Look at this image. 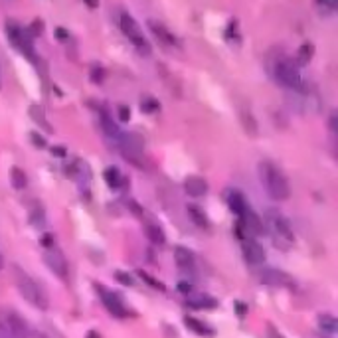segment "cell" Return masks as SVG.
I'll return each instance as SVG.
<instances>
[{"label":"cell","mask_w":338,"mask_h":338,"mask_svg":"<svg viewBox=\"0 0 338 338\" xmlns=\"http://www.w3.org/2000/svg\"><path fill=\"white\" fill-rule=\"evenodd\" d=\"M6 32H8V38L20 54H24L28 59H36V54H34V42H32V36L28 34V30L18 26V24H8L6 26Z\"/></svg>","instance_id":"cell-7"},{"label":"cell","mask_w":338,"mask_h":338,"mask_svg":"<svg viewBox=\"0 0 338 338\" xmlns=\"http://www.w3.org/2000/svg\"><path fill=\"white\" fill-rule=\"evenodd\" d=\"M85 338H101V336H99V334H97L95 330H89V332H87V336H85Z\"/></svg>","instance_id":"cell-39"},{"label":"cell","mask_w":338,"mask_h":338,"mask_svg":"<svg viewBox=\"0 0 338 338\" xmlns=\"http://www.w3.org/2000/svg\"><path fill=\"white\" fill-rule=\"evenodd\" d=\"M314 4L323 14H334L338 8V0H314Z\"/></svg>","instance_id":"cell-27"},{"label":"cell","mask_w":338,"mask_h":338,"mask_svg":"<svg viewBox=\"0 0 338 338\" xmlns=\"http://www.w3.org/2000/svg\"><path fill=\"white\" fill-rule=\"evenodd\" d=\"M178 291H180V293L188 295L192 291V287L188 285V283H186V281H180V283H178Z\"/></svg>","instance_id":"cell-35"},{"label":"cell","mask_w":338,"mask_h":338,"mask_svg":"<svg viewBox=\"0 0 338 338\" xmlns=\"http://www.w3.org/2000/svg\"><path fill=\"white\" fill-rule=\"evenodd\" d=\"M186 305L192 309H216L218 307V301L214 297H208V295H196L186 301Z\"/></svg>","instance_id":"cell-21"},{"label":"cell","mask_w":338,"mask_h":338,"mask_svg":"<svg viewBox=\"0 0 338 338\" xmlns=\"http://www.w3.org/2000/svg\"><path fill=\"white\" fill-rule=\"evenodd\" d=\"M119 119H121V121H129V109H127L125 105L119 107Z\"/></svg>","instance_id":"cell-34"},{"label":"cell","mask_w":338,"mask_h":338,"mask_svg":"<svg viewBox=\"0 0 338 338\" xmlns=\"http://www.w3.org/2000/svg\"><path fill=\"white\" fill-rule=\"evenodd\" d=\"M119 26H121V32L127 36V40L134 46V50L141 56H150V44H148L147 36H145L143 28L139 26V22L131 14L121 12L119 14Z\"/></svg>","instance_id":"cell-6"},{"label":"cell","mask_w":338,"mask_h":338,"mask_svg":"<svg viewBox=\"0 0 338 338\" xmlns=\"http://www.w3.org/2000/svg\"><path fill=\"white\" fill-rule=\"evenodd\" d=\"M241 250H243V257L250 265H261L265 261V250L259 241H255L253 237H241Z\"/></svg>","instance_id":"cell-11"},{"label":"cell","mask_w":338,"mask_h":338,"mask_svg":"<svg viewBox=\"0 0 338 338\" xmlns=\"http://www.w3.org/2000/svg\"><path fill=\"white\" fill-rule=\"evenodd\" d=\"M261 281L265 285H271V287H291L293 285V279L279 269H265L261 273Z\"/></svg>","instance_id":"cell-13"},{"label":"cell","mask_w":338,"mask_h":338,"mask_svg":"<svg viewBox=\"0 0 338 338\" xmlns=\"http://www.w3.org/2000/svg\"><path fill=\"white\" fill-rule=\"evenodd\" d=\"M257 172H259V180H261L263 188L267 190V194H269L273 200L283 202V200H287V198L291 196L289 180L283 174V170H281L279 166H275L273 162H269V161H263L259 164Z\"/></svg>","instance_id":"cell-2"},{"label":"cell","mask_w":338,"mask_h":338,"mask_svg":"<svg viewBox=\"0 0 338 338\" xmlns=\"http://www.w3.org/2000/svg\"><path fill=\"white\" fill-rule=\"evenodd\" d=\"M139 277L145 281V283H148L150 287H154L156 291H164V289H166V287L162 285L161 281H156L154 277H152V275H148V273H145V271H139Z\"/></svg>","instance_id":"cell-28"},{"label":"cell","mask_w":338,"mask_h":338,"mask_svg":"<svg viewBox=\"0 0 338 338\" xmlns=\"http://www.w3.org/2000/svg\"><path fill=\"white\" fill-rule=\"evenodd\" d=\"M12 275H14V283H16V289L20 291V295L28 301L32 307H36V309L40 310H46L50 307V299H48V293L44 291V287L38 283V281H34L30 277L28 273L24 271V269H20L18 265L12 267Z\"/></svg>","instance_id":"cell-3"},{"label":"cell","mask_w":338,"mask_h":338,"mask_svg":"<svg viewBox=\"0 0 338 338\" xmlns=\"http://www.w3.org/2000/svg\"><path fill=\"white\" fill-rule=\"evenodd\" d=\"M30 117H32V121H36V123H38V127H42L44 131H48V132L54 131V129H52V125H50V123H48V119H46L44 109H42V107L32 105V107H30Z\"/></svg>","instance_id":"cell-25"},{"label":"cell","mask_w":338,"mask_h":338,"mask_svg":"<svg viewBox=\"0 0 338 338\" xmlns=\"http://www.w3.org/2000/svg\"><path fill=\"white\" fill-rule=\"evenodd\" d=\"M188 216H190V220L194 221L198 228H202V230H208V228H210V220H208L206 212L200 206H188Z\"/></svg>","instance_id":"cell-24"},{"label":"cell","mask_w":338,"mask_h":338,"mask_svg":"<svg viewBox=\"0 0 338 338\" xmlns=\"http://www.w3.org/2000/svg\"><path fill=\"white\" fill-rule=\"evenodd\" d=\"M156 109H159V103H156L154 99H145V101H143V111H148V113H150V111H156Z\"/></svg>","instance_id":"cell-32"},{"label":"cell","mask_w":338,"mask_h":338,"mask_svg":"<svg viewBox=\"0 0 338 338\" xmlns=\"http://www.w3.org/2000/svg\"><path fill=\"white\" fill-rule=\"evenodd\" d=\"M239 230H243V234H247V235H259L265 232V226H263V221L259 220V216L247 208V210L239 216Z\"/></svg>","instance_id":"cell-12"},{"label":"cell","mask_w":338,"mask_h":338,"mask_svg":"<svg viewBox=\"0 0 338 338\" xmlns=\"http://www.w3.org/2000/svg\"><path fill=\"white\" fill-rule=\"evenodd\" d=\"M10 182H12V186H14L16 190H24L26 188V174H24V170L18 168V166H12L10 168Z\"/></svg>","instance_id":"cell-26"},{"label":"cell","mask_w":338,"mask_h":338,"mask_svg":"<svg viewBox=\"0 0 338 338\" xmlns=\"http://www.w3.org/2000/svg\"><path fill=\"white\" fill-rule=\"evenodd\" d=\"M0 323L6 328V332L10 334V338H30V326L28 323L14 310H2L0 312Z\"/></svg>","instance_id":"cell-8"},{"label":"cell","mask_w":338,"mask_h":338,"mask_svg":"<svg viewBox=\"0 0 338 338\" xmlns=\"http://www.w3.org/2000/svg\"><path fill=\"white\" fill-rule=\"evenodd\" d=\"M42 245H44V247L56 245V243H54V235H44V237H42Z\"/></svg>","instance_id":"cell-36"},{"label":"cell","mask_w":338,"mask_h":338,"mask_svg":"<svg viewBox=\"0 0 338 338\" xmlns=\"http://www.w3.org/2000/svg\"><path fill=\"white\" fill-rule=\"evenodd\" d=\"M184 190H186L188 196L200 198L208 192V182L202 176H188L186 182H184Z\"/></svg>","instance_id":"cell-19"},{"label":"cell","mask_w":338,"mask_h":338,"mask_svg":"<svg viewBox=\"0 0 338 338\" xmlns=\"http://www.w3.org/2000/svg\"><path fill=\"white\" fill-rule=\"evenodd\" d=\"M148 26H150L152 34L156 36V40H159L162 46H168V48H174V46H178V40L172 36V34H170V30L166 28V26H162V24L154 22V20H150V22H148Z\"/></svg>","instance_id":"cell-18"},{"label":"cell","mask_w":338,"mask_h":338,"mask_svg":"<svg viewBox=\"0 0 338 338\" xmlns=\"http://www.w3.org/2000/svg\"><path fill=\"white\" fill-rule=\"evenodd\" d=\"M44 261H46V265H48V269H50L56 277H59L61 281L67 279V271H70V267H67V259H65V255H63V253H61L56 245L46 247Z\"/></svg>","instance_id":"cell-10"},{"label":"cell","mask_w":338,"mask_h":338,"mask_svg":"<svg viewBox=\"0 0 338 338\" xmlns=\"http://www.w3.org/2000/svg\"><path fill=\"white\" fill-rule=\"evenodd\" d=\"M226 200H228V206L230 210L234 212L235 216H241L245 210H247V200H245V196L241 194L239 190H226Z\"/></svg>","instance_id":"cell-15"},{"label":"cell","mask_w":338,"mask_h":338,"mask_svg":"<svg viewBox=\"0 0 338 338\" xmlns=\"http://www.w3.org/2000/svg\"><path fill=\"white\" fill-rule=\"evenodd\" d=\"M2 265H4V259H2V255H0V269H2Z\"/></svg>","instance_id":"cell-40"},{"label":"cell","mask_w":338,"mask_h":338,"mask_svg":"<svg viewBox=\"0 0 338 338\" xmlns=\"http://www.w3.org/2000/svg\"><path fill=\"white\" fill-rule=\"evenodd\" d=\"M101 79H103V70L99 72V70L95 67V70H93V81H95V83H101Z\"/></svg>","instance_id":"cell-38"},{"label":"cell","mask_w":338,"mask_h":338,"mask_svg":"<svg viewBox=\"0 0 338 338\" xmlns=\"http://www.w3.org/2000/svg\"><path fill=\"white\" fill-rule=\"evenodd\" d=\"M310 56H312V46H310V44H305L303 48H301V63L309 61Z\"/></svg>","instance_id":"cell-30"},{"label":"cell","mask_w":338,"mask_h":338,"mask_svg":"<svg viewBox=\"0 0 338 338\" xmlns=\"http://www.w3.org/2000/svg\"><path fill=\"white\" fill-rule=\"evenodd\" d=\"M319 328L323 330L326 336H334L338 330V323H336V317L324 312V314H319Z\"/></svg>","instance_id":"cell-22"},{"label":"cell","mask_w":338,"mask_h":338,"mask_svg":"<svg viewBox=\"0 0 338 338\" xmlns=\"http://www.w3.org/2000/svg\"><path fill=\"white\" fill-rule=\"evenodd\" d=\"M95 289H97V293L101 297V303H103V307L113 317H117V319H127V317H131L132 312L127 307H125V303L121 301V297L117 293H113V291H109L107 287L103 285H95Z\"/></svg>","instance_id":"cell-9"},{"label":"cell","mask_w":338,"mask_h":338,"mask_svg":"<svg viewBox=\"0 0 338 338\" xmlns=\"http://www.w3.org/2000/svg\"><path fill=\"white\" fill-rule=\"evenodd\" d=\"M174 261H176L178 269H182V271L190 273V271H194L196 257H194V253H192L188 247H184V245H178L176 250H174Z\"/></svg>","instance_id":"cell-14"},{"label":"cell","mask_w":338,"mask_h":338,"mask_svg":"<svg viewBox=\"0 0 338 338\" xmlns=\"http://www.w3.org/2000/svg\"><path fill=\"white\" fill-rule=\"evenodd\" d=\"M267 338H285L281 334L277 328H273V326H269V332H267Z\"/></svg>","instance_id":"cell-37"},{"label":"cell","mask_w":338,"mask_h":338,"mask_svg":"<svg viewBox=\"0 0 338 338\" xmlns=\"http://www.w3.org/2000/svg\"><path fill=\"white\" fill-rule=\"evenodd\" d=\"M269 74L271 77L279 83L281 87L291 89V91H297V93H305V79H303V74L299 70V65L295 63L293 59L285 54H273L269 61Z\"/></svg>","instance_id":"cell-1"},{"label":"cell","mask_w":338,"mask_h":338,"mask_svg":"<svg viewBox=\"0 0 338 338\" xmlns=\"http://www.w3.org/2000/svg\"><path fill=\"white\" fill-rule=\"evenodd\" d=\"M99 123H101V131H103V134L111 141V143H115L119 139V134H121V129L117 127V123L111 119V115L107 113V111H101L99 113Z\"/></svg>","instance_id":"cell-17"},{"label":"cell","mask_w":338,"mask_h":338,"mask_svg":"<svg viewBox=\"0 0 338 338\" xmlns=\"http://www.w3.org/2000/svg\"><path fill=\"white\" fill-rule=\"evenodd\" d=\"M30 139H32V143L36 145L38 148H44L46 147V141H44V137L42 134H38V132H32L30 134Z\"/></svg>","instance_id":"cell-31"},{"label":"cell","mask_w":338,"mask_h":338,"mask_svg":"<svg viewBox=\"0 0 338 338\" xmlns=\"http://www.w3.org/2000/svg\"><path fill=\"white\" fill-rule=\"evenodd\" d=\"M115 279H117L121 285H125V287H132V285H134L132 277L131 275H127L125 271H115Z\"/></svg>","instance_id":"cell-29"},{"label":"cell","mask_w":338,"mask_h":338,"mask_svg":"<svg viewBox=\"0 0 338 338\" xmlns=\"http://www.w3.org/2000/svg\"><path fill=\"white\" fill-rule=\"evenodd\" d=\"M184 323H186V326L190 328L192 332H196L198 336H214V328H210L208 324H204L202 321H198V319H194V317H186Z\"/></svg>","instance_id":"cell-23"},{"label":"cell","mask_w":338,"mask_h":338,"mask_svg":"<svg viewBox=\"0 0 338 338\" xmlns=\"http://www.w3.org/2000/svg\"><path fill=\"white\" fill-rule=\"evenodd\" d=\"M103 176H105L107 186L113 188V190H119V188H123V186L127 184V180H125V176L121 174V170H119L117 166H109V168L105 170Z\"/></svg>","instance_id":"cell-20"},{"label":"cell","mask_w":338,"mask_h":338,"mask_svg":"<svg viewBox=\"0 0 338 338\" xmlns=\"http://www.w3.org/2000/svg\"><path fill=\"white\" fill-rule=\"evenodd\" d=\"M145 235L148 237V241L152 245H164L166 243V234L161 228V223L154 220L145 221Z\"/></svg>","instance_id":"cell-16"},{"label":"cell","mask_w":338,"mask_h":338,"mask_svg":"<svg viewBox=\"0 0 338 338\" xmlns=\"http://www.w3.org/2000/svg\"><path fill=\"white\" fill-rule=\"evenodd\" d=\"M113 145L123 154V159H127L131 164L139 166V168H145V161H147L145 159V143H143V139L139 134H134V132H121L119 139Z\"/></svg>","instance_id":"cell-5"},{"label":"cell","mask_w":338,"mask_h":338,"mask_svg":"<svg viewBox=\"0 0 338 338\" xmlns=\"http://www.w3.org/2000/svg\"><path fill=\"white\" fill-rule=\"evenodd\" d=\"M235 312H237V317H243V314L247 312V307H245L241 301H237V303H235Z\"/></svg>","instance_id":"cell-33"},{"label":"cell","mask_w":338,"mask_h":338,"mask_svg":"<svg viewBox=\"0 0 338 338\" xmlns=\"http://www.w3.org/2000/svg\"><path fill=\"white\" fill-rule=\"evenodd\" d=\"M265 230L269 232L271 235V239H273V243L279 247V250H289L291 245H293L295 241V235H293V230H291V223L289 220L277 212V210H267L265 212Z\"/></svg>","instance_id":"cell-4"}]
</instances>
